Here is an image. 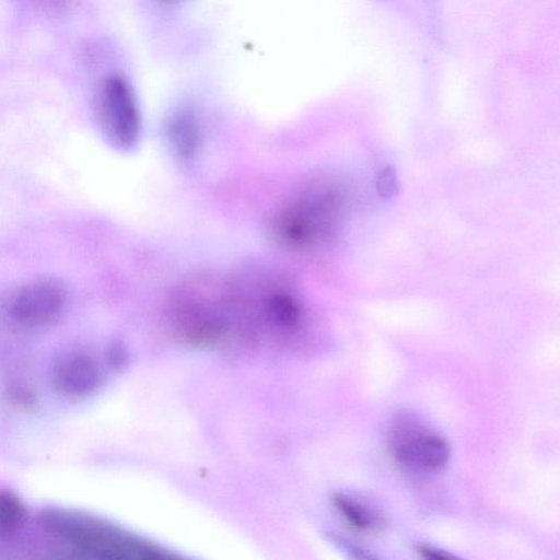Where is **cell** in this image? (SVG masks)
Here are the masks:
<instances>
[{"instance_id":"cell-10","label":"cell","mask_w":560,"mask_h":560,"mask_svg":"<svg viewBox=\"0 0 560 560\" xmlns=\"http://www.w3.org/2000/svg\"><path fill=\"white\" fill-rule=\"evenodd\" d=\"M160 1H162L164 3H171L172 4V3H176V2H178L180 0H160Z\"/></svg>"},{"instance_id":"cell-3","label":"cell","mask_w":560,"mask_h":560,"mask_svg":"<svg viewBox=\"0 0 560 560\" xmlns=\"http://www.w3.org/2000/svg\"><path fill=\"white\" fill-rule=\"evenodd\" d=\"M340 205L339 189L330 183H313L288 199L269 222L271 237L280 246L306 250L331 233Z\"/></svg>"},{"instance_id":"cell-7","label":"cell","mask_w":560,"mask_h":560,"mask_svg":"<svg viewBox=\"0 0 560 560\" xmlns=\"http://www.w3.org/2000/svg\"><path fill=\"white\" fill-rule=\"evenodd\" d=\"M332 503L343 521L354 530L374 534L382 529L384 521L374 510L346 494H336Z\"/></svg>"},{"instance_id":"cell-4","label":"cell","mask_w":560,"mask_h":560,"mask_svg":"<svg viewBox=\"0 0 560 560\" xmlns=\"http://www.w3.org/2000/svg\"><path fill=\"white\" fill-rule=\"evenodd\" d=\"M96 116L107 141L119 150H130L141 135V115L132 86L118 74L105 77L95 95Z\"/></svg>"},{"instance_id":"cell-5","label":"cell","mask_w":560,"mask_h":560,"mask_svg":"<svg viewBox=\"0 0 560 560\" xmlns=\"http://www.w3.org/2000/svg\"><path fill=\"white\" fill-rule=\"evenodd\" d=\"M387 447L398 464L423 472L441 470L451 456L450 445L442 435L409 416L393 421Z\"/></svg>"},{"instance_id":"cell-9","label":"cell","mask_w":560,"mask_h":560,"mask_svg":"<svg viewBox=\"0 0 560 560\" xmlns=\"http://www.w3.org/2000/svg\"><path fill=\"white\" fill-rule=\"evenodd\" d=\"M416 551L423 558L427 559H448L453 558L447 552L428 545H418Z\"/></svg>"},{"instance_id":"cell-6","label":"cell","mask_w":560,"mask_h":560,"mask_svg":"<svg viewBox=\"0 0 560 560\" xmlns=\"http://www.w3.org/2000/svg\"><path fill=\"white\" fill-rule=\"evenodd\" d=\"M164 135L172 152L182 161H191L202 144V131L195 112L188 107L175 109L167 117Z\"/></svg>"},{"instance_id":"cell-8","label":"cell","mask_w":560,"mask_h":560,"mask_svg":"<svg viewBox=\"0 0 560 560\" xmlns=\"http://www.w3.org/2000/svg\"><path fill=\"white\" fill-rule=\"evenodd\" d=\"M33 8L45 14L59 16L72 8L73 0H26Z\"/></svg>"},{"instance_id":"cell-1","label":"cell","mask_w":560,"mask_h":560,"mask_svg":"<svg viewBox=\"0 0 560 560\" xmlns=\"http://www.w3.org/2000/svg\"><path fill=\"white\" fill-rule=\"evenodd\" d=\"M174 326L197 343L226 337L236 322L232 279L215 273H197L182 282L171 300Z\"/></svg>"},{"instance_id":"cell-2","label":"cell","mask_w":560,"mask_h":560,"mask_svg":"<svg viewBox=\"0 0 560 560\" xmlns=\"http://www.w3.org/2000/svg\"><path fill=\"white\" fill-rule=\"evenodd\" d=\"M67 305V289L54 277H36L12 289L0 307L1 320L11 336L8 360H11L16 336V364L25 365L22 345L24 339L31 361L33 365H37L31 340L33 336L38 337L55 327L62 318Z\"/></svg>"}]
</instances>
